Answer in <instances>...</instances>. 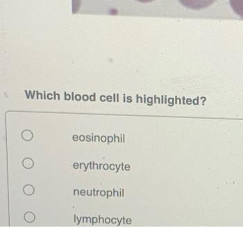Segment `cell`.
<instances>
[{"label":"cell","instance_id":"9c48e42d","mask_svg":"<svg viewBox=\"0 0 243 227\" xmlns=\"http://www.w3.org/2000/svg\"><path fill=\"white\" fill-rule=\"evenodd\" d=\"M99 223H104V219L103 218V217H99Z\"/></svg>","mask_w":243,"mask_h":227},{"label":"cell","instance_id":"ffe728a7","mask_svg":"<svg viewBox=\"0 0 243 227\" xmlns=\"http://www.w3.org/2000/svg\"><path fill=\"white\" fill-rule=\"evenodd\" d=\"M107 140H108V144L109 145V143H111V142H112V140H113V138H112L111 137L108 136V137H107Z\"/></svg>","mask_w":243,"mask_h":227},{"label":"cell","instance_id":"9a60e30c","mask_svg":"<svg viewBox=\"0 0 243 227\" xmlns=\"http://www.w3.org/2000/svg\"><path fill=\"white\" fill-rule=\"evenodd\" d=\"M80 194V192L78 190H74V195H79Z\"/></svg>","mask_w":243,"mask_h":227},{"label":"cell","instance_id":"8992f818","mask_svg":"<svg viewBox=\"0 0 243 227\" xmlns=\"http://www.w3.org/2000/svg\"><path fill=\"white\" fill-rule=\"evenodd\" d=\"M22 137L26 141H30L33 138V133L30 131H25L22 133Z\"/></svg>","mask_w":243,"mask_h":227},{"label":"cell","instance_id":"5b68a950","mask_svg":"<svg viewBox=\"0 0 243 227\" xmlns=\"http://www.w3.org/2000/svg\"><path fill=\"white\" fill-rule=\"evenodd\" d=\"M23 192L25 194H27V195L28 196H30L34 194L35 189L31 185H27L24 187Z\"/></svg>","mask_w":243,"mask_h":227},{"label":"cell","instance_id":"603a6c76","mask_svg":"<svg viewBox=\"0 0 243 227\" xmlns=\"http://www.w3.org/2000/svg\"><path fill=\"white\" fill-rule=\"evenodd\" d=\"M105 222H106V223L108 224L110 222H111V220H110L109 218H106V219H105Z\"/></svg>","mask_w":243,"mask_h":227},{"label":"cell","instance_id":"484cf974","mask_svg":"<svg viewBox=\"0 0 243 227\" xmlns=\"http://www.w3.org/2000/svg\"><path fill=\"white\" fill-rule=\"evenodd\" d=\"M82 219H83V217H81V218H80V219H79V221H78V223H77V224H80V222H81V220H82Z\"/></svg>","mask_w":243,"mask_h":227},{"label":"cell","instance_id":"4316f807","mask_svg":"<svg viewBox=\"0 0 243 227\" xmlns=\"http://www.w3.org/2000/svg\"><path fill=\"white\" fill-rule=\"evenodd\" d=\"M99 192H100V190H97V192H96V196H97V195H98Z\"/></svg>","mask_w":243,"mask_h":227},{"label":"cell","instance_id":"e0dca14e","mask_svg":"<svg viewBox=\"0 0 243 227\" xmlns=\"http://www.w3.org/2000/svg\"><path fill=\"white\" fill-rule=\"evenodd\" d=\"M88 219H89V217H83V222H84V223H87L88 220Z\"/></svg>","mask_w":243,"mask_h":227},{"label":"cell","instance_id":"ac0fdd59","mask_svg":"<svg viewBox=\"0 0 243 227\" xmlns=\"http://www.w3.org/2000/svg\"><path fill=\"white\" fill-rule=\"evenodd\" d=\"M108 167H109V166L107 164H104V165H103V168L105 169V170H107V169H108Z\"/></svg>","mask_w":243,"mask_h":227},{"label":"cell","instance_id":"2e32d148","mask_svg":"<svg viewBox=\"0 0 243 227\" xmlns=\"http://www.w3.org/2000/svg\"><path fill=\"white\" fill-rule=\"evenodd\" d=\"M86 192L84 190H81V191H80V194H81V195H83V196L86 195Z\"/></svg>","mask_w":243,"mask_h":227},{"label":"cell","instance_id":"f546056e","mask_svg":"<svg viewBox=\"0 0 243 227\" xmlns=\"http://www.w3.org/2000/svg\"><path fill=\"white\" fill-rule=\"evenodd\" d=\"M102 165H102V164H100V169L102 168V167H102Z\"/></svg>","mask_w":243,"mask_h":227},{"label":"cell","instance_id":"d6986e66","mask_svg":"<svg viewBox=\"0 0 243 227\" xmlns=\"http://www.w3.org/2000/svg\"><path fill=\"white\" fill-rule=\"evenodd\" d=\"M106 137H105V136H102V137H101V141H102V142H106Z\"/></svg>","mask_w":243,"mask_h":227},{"label":"cell","instance_id":"83f0119b","mask_svg":"<svg viewBox=\"0 0 243 227\" xmlns=\"http://www.w3.org/2000/svg\"><path fill=\"white\" fill-rule=\"evenodd\" d=\"M74 223H76V219H77V217H76V215H74Z\"/></svg>","mask_w":243,"mask_h":227},{"label":"cell","instance_id":"3957f363","mask_svg":"<svg viewBox=\"0 0 243 227\" xmlns=\"http://www.w3.org/2000/svg\"><path fill=\"white\" fill-rule=\"evenodd\" d=\"M25 220L28 223H32L35 221L36 220V216H35L34 214L31 212H27L25 214V216H24Z\"/></svg>","mask_w":243,"mask_h":227},{"label":"cell","instance_id":"d4e9b609","mask_svg":"<svg viewBox=\"0 0 243 227\" xmlns=\"http://www.w3.org/2000/svg\"><path fill=\"white\" fill-rule=\"evenodd\" d=\"M92 164H93L92 163V162H90V163H89V165H90V169H92Z\"/></svg>","mask_w":243,"mask_h":227},{"label":"cell","instance_id":"f1b7e54d","mask_svg":"<svg viewBox=\"0 0 243 227\" xmlns=\"http://www.w3.org/2000/svg\"><path fill=\"white\" fill-rule=\"evenodd\" d=\"M93 195L96 196V193H95V190L93 189Z\"/></svg>","mask_w":243,"mask_h":227},{"label":"cell","instance_id":"277c9868","mask_svg":"<svg viewBox=\"0 0 243 227\" xmlns=\"http://www.w3.org/2000/svg\"><path fill=\"white\" fill-rule=\"evenodd\" d=\"M33 164H34L33 161L31 159H30V158L25 159L23 160V161H22V165H23V166L25 167V168L26 169L32 168V167H33Z\"/></svg>","mask_w":243,"mask_h":227},{"label":"cell","instance_id":"30bf717a","mask_svg":"<svg viewBox=\"0 0 243 227\" xmlns=\"http://www.w3.org/2000/svg\"><path fill=\"white\" fill-rule=\"evenodd\" d=\"M73 167H74V169L79 168V164L77 163H74L73 164Z\"/></svg>","mask_w":243,"mask_h":227},{"label":"cell","instance_id":"5bb4252c","mask_svg":"<svg viewBox=\"0 0 243 227\" xmlns=\"http://www.w3.org/2000/svg\"><path fill=\"white\" fill-rule=\"evenodd\" d=\"M100 195L104 196V195H106V192L104 191V190H101L100 191Z\"/></svg>","mask_w":243,"mask_h":227},{"label":"cell","instance_id":"7402d4cb","mask_svg":"<svg viewBox=\"0 0 243 227\" xmlns=\"http://www.w3.org/2000/svg\"><path fill=\"white\" fill-rule=\"evenodd\" d=\"M86 141H88V142H90V140H92V139H90V136H89V135H87V136H86Z\"/></svg>","mask_w":243,"mask_h":227},{"label":"cell","instance_id":"4fadbf2b","mask_svg":"<svg viewBox=\"0 0 243 227\" xmlns=\"http://www.w3.org/2000/svg\"><path fill=\"white\" fill-rule=\"evenodd\" d=\"M85 138H86V137H84V135H80V136H79V140H80V141H81V142L84 141Z\"/></svg>","mask_w":243,"mask_h":227},{"label":"cell","instance_id":"7c38bea8","mask_svg":"<svg viewBox=\"0 0 243 227\" xmlns=\"http://www.w3.org/2000/svg\"><path fill=\"white\" fill-rule=\"evenodd\" d=\"M79 140V137H78V135H74V136H73V140H74V141H78Z\"/></svg>","mask_w":243,"mask_h":227},{"label":"cell","instance_id":"7a4b0ae2","mask_svg":"<svg viewBox=\"0 0 243 227\" xmlns=\"http://www.w3.org/2000/svg\"><path fill=\"white\" fill-rule=\"evenodd\" d=\"M229 4L235 13L243 19V0H229Z\"/></svg>","mask_w":243,"mask_h":227},{"label":"cell","instance_id":"44dd1931","mask_svg":"<svg viewBox=\"0 0 243 227\" xmlns=\"http://www.w3.org/2000/svg\"><path fill=\"white\" fill-rule=\"evenodd\" d=\"M107 199H108V197H109V196H111L112 195V192H111V191H107Z\"/></svg>","mask_w":243,"mask_h":227},{"label":"cell","instance_id":"6da1fadb","mask_svg":"<svg viewBox=\"0 0 243 227\" xmlns=\"http://www.w3.org/2000/svg\"><path fill=\"white\" fill-rule=\"evenodd\" d=\"M185 7L191 10H202L211 6L216 0H179Z\"/></svg>","mask_w":243,"mask_h":227},{"label":"cell","instance_id":"cb8c5ba5","mask_svg":"<svg viewBox=\"0 0 243 227\" xmlns=\"http://www.w3.org/2000/svg\"><path fill=\"white\" fill-rule=\"evenodd\" d=\"M114 166H115L114 165H110V169H114V167H114Z\"/></svg>","mask_w":243,"mask_h":227},{"label":"cell","instance_id":"ba28073f","mask_svg":"<svg viewBox=\"0 0 243 227\" xmlns=\"http://www.w3.org/2000/svg\"><path fill=\"white\" fill-rule=\"evenodd\" d=\"M98 222V219L97 217H92V225H94V224L97 223Z\"/></svg>","mask_w":243,"mask_h":227},{"label":"cell","instance_id":"52a82bcc","mask_svg":"<svg viewBox=\"0 0 243 227\" xmlns=\"http://www.w3.org/2000/svg\"><path fill=\"white\" fill-rule=\"evenodd\" d=\"M135 1H138V2H140V3H149V2H151V1H154V0H135Z\"/></svg>","mask_w":243,"mask_h":227},{"label":"cell","instance_id":"8fae6325","mask_svg":"<svg viewBox=\"0 0 243 227\" xmlns=\"http://www.w3.org/2000/svg\"><path fill=\"white\" fill-rule=\"evenodd\" d=\"M92 192H93V190H90V191H88V190H87V191H86V193H87L88 195V196H92Z\"/></svg>","mask_w":243,"mask_h":227}]
</instances>
